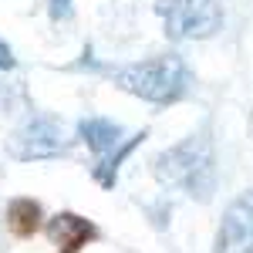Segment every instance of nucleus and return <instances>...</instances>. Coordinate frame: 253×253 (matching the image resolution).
Here are the masks:
<instances>
[{
    "label": "nucleus",
    "instance_id": "1",
    "mask_svg": "<svg viewBox=\"0 0 253 253\" xmlns=\"http://www.w3.org/2000/svg\"><path fill=\"white\" fill-rule=\"evenodd\" d=\"M156 169V179L162 186H172V189H182L193 199H210L213 196V145L206 135H193L186 142H179L172 149H166L162 156H156L152 162Z\"/></svg>",
    "mask_w": 253,
    "mask_h": 253
},
{
    "label": "nucleus",
    "instance_id": "2",
    "mask_svg": "<svg viewBox=\"0 0 253 253\" xmlns=\"http://www.w3.org/2000/svg\"><path fill=\"white\" fill-rule=\"evenodd\" d=\"M115 84L128 95L152 101V105H169L186 91V64L166 54V58H149L138 64H125L115 71Z\"/></svg>",
    "mask_w": 253,
    "mask_h": 253
},
{
    "label": "nucleus",
    "instance_id": "3",
    "mask_svg": "<svg viewBox=\"0 0 253 253\" xmlns=\"http://www.w3.org/2000/svg\"><path fill=\"white\" fill-rule=\"evenodd\" d=\"M156 10L166 17L169 38L203 41L223 27V10L216 0H159Z\"/></svg>",
    "mask_w": 253,
    "mask_h": 253
},
{
    "label": "nucleus",
    "instance_id": "4",
    "mask_svg": "<svg viewBox=\"0 0 253 253\" xmlns=\"http://www.w3.org/2000/svg\"><path fill=\"white\" fill-rule=\"evenodd\" d=\"M64 145H68L64 125L47 115H38L34 122H27L17 135L10 138V152L17 159H47V156H58Z\"/></svg>",
    "mask_w": 253,
    "mask_h": 253
},
{
    "label": "nucleus",
    "instance_id": "5",
    "mask_svg": "<svg viewBox=\"0 0 253 253\" xmlns=\"http://www.w3.org/2000/svg\"><path fill=\"white\" fill-rule=\"evenodd\" d=\"M213 253H253V193L240 196L223 213Z\"/></svg>",
    "mask_w": 253,
    "mask_h": 253
},
{
    "label": "nucleus",
    "instance_id": "6",
    "mask_svg": "<svg viewBox=\"0 0 253 253\" xmlns=\"http://www.w3.org/2000/svg\"><path fill=\"white\" fill-rule=\"evenodd\" d=\"M95 236L98 230L78 213H58L47 219V240L58 247V253H81Z\"/></svg>",
    "mask_w": 253,
    "mask_h": 253
},
{
    "label": "nucleus",
    "instance_id": "7",
    "mask_svg": "<svg viewBox=\"0 0 253 253\" xmlns=\"http://www.w3.org/2000/svg\"><path fill=\"white\" fill-rule=\"evenodd\" d=\"M3 219H7V230L17 236V240H27V236H34L41 230L44 213H41V203H38V199L17 196V199H10V203H7Z\"/></svg>",
    "mask_w": 253,
    "mask_h": 253
},
{
    "label": "nucleus",
    "instance_id": "8",
    "mask_svg": "<svg viewBox=\"0 0 253 253\" xmlns=\"http://www.w3.org/2000/svg\"><path fill=\"white\" fill-rule=\"evenodd\" d=\"M81 135L91 145L95 156H105L122 142V128L115 122H108V118H88V122H81Z\"/></svg>",
    "mask_w": 253,
    "mask_h": 253
},
{
    "label": "nucleus",
    "instance_id": "9",
    "mask_svg": "<svg viewBox=\"0 0 253 253\" xmlns=\"http://www.w3.org/2000/svg\"><path fill=\"white\" fill-rule=\"evenodd\" d=\"M51 17L54 20H68L71 17V0H51Z\"/></svg>",
    "mask_w": 253,
    "mask_h": 253
},
{
    "label": "nucleus",
    "instance_id": "10",
    "mask_svg": "<svg viewBox=\"0 0 253 253\" xmlns=\"http://www.w3.org/2000/svg\"><path fill=\"white\" fill-rule=\"evenodd\" d=\"M14 68V54H10V47L0 41V71H10Z\"/></svg>",
    "mask_w": 253,
    "mask_h": 253
}]
</instances>
